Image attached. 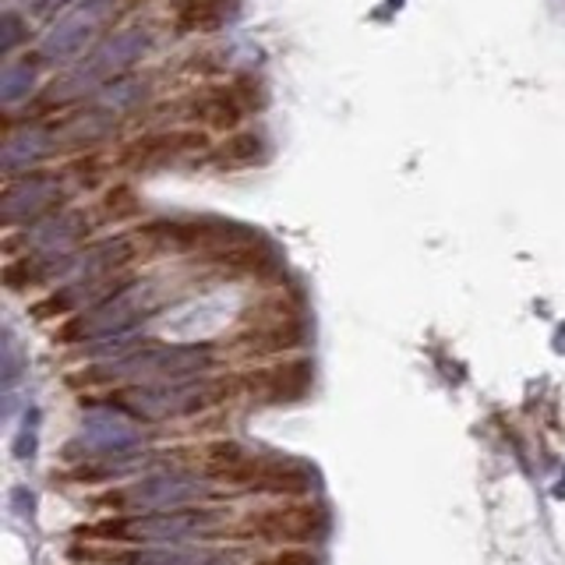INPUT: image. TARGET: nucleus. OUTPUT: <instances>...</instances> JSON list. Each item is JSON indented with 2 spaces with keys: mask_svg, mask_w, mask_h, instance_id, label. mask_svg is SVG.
<instances>
[{
  "mask_svg": "<svg viewBox=\"0 0 565 565\" xmlns=\"http://www.w3.org/2000/svg\"><path fill=\"white\" fill-rule=\"evenodd\" d=\"M226 393L220 379H188V382H149V385H124L106 396V411L135 417V420H173L191 417L199 411L216 406Z\"/></svg>",
  "mask_w": 565,
  "mask_h": 565,
  "instance_id": "f03ea898",
  "label": "nucleus"
},
{
  "mask_svg": "<svg viewBox=\"0 0 565 565\" xmlns=\"http://www.w3.org/2000/svg\"><path fill=\"white\" fill-rule=\"evenodd\" d=\"M61 199V181L46 173H32L14 181L4 194V223H25V220H40L43 212Z\"/></svg>",
  "mask_w": 565,
  "mask_h": 565,
  "instance_id": "9d476101",
  "label": "nucleus"
},
{
  "mask_svg": "<svg viewBox=\"0 0 565 565\" xmlns=\"http://www.w3.org/2000/svg\"><path fill=\"white\" fill-rule=\"evenodd\" d=\"M216 494L220 488L205 481L202 473L167 470V473L141 477L131 488L106 491L96 499V505H110L114 512H173V509H191L199 502H212Z\"/></svg>",
  "mask_w": 565,
  "mask_h": 565,
  "instance_id": "7ed1b4c3",
  "label": "nucleus"
},
{
  "mask_svg": "<svg viewBox=\"0 0 565 565\" xmlns=\"http://www.w3.org/2000/svg\"><path fill=\"white\" fill-rule=\"evenodd\" d=\"M61 4H67V0H32V11L40 14V18H50Z\"/></svg>",
  "mask_w": 565,
  "mask_h": 565,
  "instance_id": "b1692460",
  "label": "nucleus"
},
{
  "mask_svg": "<svg viewBox=\"0 0 565 565\" xmlns=\"http://www.w3.org/2000/svg\"><path fill=\"white\" fill-rule=\"evenodd\" d=\"M205 138L199 131H170V135H149L138 138L128 149V163L135 167H163L188 149H202Z\"/></svg>",
  "mask_w": 565,
  "mask_h": 565,
  "instance_id": "9b49d317",
  "label": "nucleus"
},
{
  "mask_svg": "<svg viewBox=\"0 0 565 565\" xmlns=\"http://www.w3.org/2000/svg\"><path fill=\"white\" fill-rule=\"evenodd\" d=\"M53 135L50 128H40V124H29V128L8 135V146H4V173L14 177L29 167H35L40 159L53 149Z\"/></svg>",
  "mask_w": 565,
  "mask_h": 565,
  "instance_id": "f8f14e48",
  "label": "nucleus"
},
{
  "mask_svg": "<svg viewBox=\"0 0 565 565\" xmlns=\"http://www.w3.org/2000/svg\"><path fill=\"white\" fill-rule=\"evenodd\" d=\"M311 335V318L305 311H282L269 318V326L252 332V343H262V350H287L305 347Z\"/></svg>",
  "mask_w": 565,
  "mask_h": 565,
  "instance_id": "ddd939ff",
  "label": "nucleus"
},
{
  "mask_svg": "<svg viewBox=\"0 0 565 565\" xmlns=\"http://www.w3.org/2000/svg\"><path fill=\"white\" fill-rule=\"evenodd\" d=\"M199 114L212 124V128H237V124L247 117V106L237 99L234 85L223 88V93H209L199 99Z\"/></svg>",
  "mask_w": 565,
  "mask_h": 565,
  "instance_id": "dca6fc26",
  "label": "nucleus"
},
{
  "mask_svg": "<svg viewBox=\"0 0 565 565\" xmlns=\"http://www.w3.org/2000/svg\"><path fill=\"white\" fill-rule=\"evenodd\" d=\"M85 234H88L85 212H53V216H43L32 230H25V252L43 258H61L71 255V247Z\"/></svg>",
  "mask_w": 565,
  "mask_h": 565,
  "instance_id": "6e6552de",
  "label": "nucleus"
},
{
  "mask_svg": "<svg viewBox=\"0 0 565 565\" xmlns=\"http://www.w3.org/2000/svg\"><path fill=\"white\" fill-rule=\"evenodd\" d=\"M96 22H99V18L82 14V11L57 18V22L46 29L43 43H40V61L43 64H71L88 46V40H93Z\"/></svg>",
  "mask_w": 565,
  "mask_h": 565,
  "instance_id": "1a4fd4ad",
  "label": "nucleus"
},
{
  "mask_svg": "<svg viewBox=\"0 0 565 565\" xmlns=\"http://www.w3.org/2000/svg\"><path fill=\"white\" fill-rule=\"evenodd\" d=\"M40 53L35 57H25V61H14L4 67V75H0V99H4L8 106L25 99L32 93V82H35V71H40Z\"/></svg>",
  "mask_w": 565,
  "mask_h": 565,
  "instance_id": "f3484780",
  "label": "nucleus"
},
{
  "mask_svg": "<svg viewBox=\"0 0 565 565\" xmlns=\"http://www.w3.org/2000/svg\"><path fill=\"white\" fill-rule=\"evenodd\" d=\"M78 565H241V552L199 544H67Z\"/></svg>",
  "mask_w": 565,
  "mask_h": 565,
  "instance_id": "39448f33",
  "label": "nucleus"
},
{
  "mask_svg": "<svg viewBox=\"0 0 565 565\" xmlns=\"http://www.w3.org/2000/svg\"><path fill=\"white\" fill-rule=\"evenodd\" d=\"M110 8H114V0H78V11L93 18H103Z\"/></svg>",
  "mask_w": 565,
  "mask_h": 565,
  "instance_id": "5701e85b",
  "label": "nucleus"
},
{
  "mask_svg": "<svg viewBox=\"0 0 565 565\" xmlns=\"http://www.w3.org/2000/svg\"><path fill=\"white\" fill-rule=\"evenodd\" d=\"M156 308V290L149 282H138L128 294H120L106 305L82 311L78 318H64L53 332L57 343H78V347H93L103 340H114V335H128L138 332V326H146V315Z\"/></svg>",
  "mask_w": 565,
  "mask_h": 565,
  "instance_id": "20e7f679",
  "label": "nucleus"
},
{
  "mask_svg": "<svg viewBox=\"0 0 565 565\" xmlns=\"http://www.w3.org/2000/svg\"><path fill=\"white\" fill-rule=\"evenodd\" d=\"M0 29H4V32H0V50L11 53V50H14V43L25 35V29H22V18H18L14 11H4V18H0Z\"/></svg>",
  "mask_w": 565,
  "mask_h": 565,
  "instance_id": "4be33fe9",
  "label": "nucleus"
},
{
  "mask_svg": "<svg viewBox=\"0 0 565 565\" xmlns=\"http://www.w3.org/2000/svg\"><path fill=\"white\" fill-rule=\"evenodd\" d=\"M138 99H146V82H138V78H114L110 85L99 88L96 106H99V110L117 117L124 110H131Z\"/></svg>",
  "mask_w": 565,
  "mask_h": 565,
  "instance_id": "a211bd4d",
  "label": "nucleus"
},
{
  "mask_svg": "<svg viewBox=\"0 0 565 565\" xmlns=\"http://www.w3.org/2000/svg\"><path fill=\"white\" fill-rule=\"evenodd\" d=\"M220 361V353L202 343L167 347V343H141L138 350L114 361H93L82 371L85 382H114V379H146L149 382H188L202 379Z\"/></svg>",
  "mask_w": 565,
  "mask_h": 565,
  "instance_id": "f257e3e1",
  "label": "nucleus"
},
{
  "mask_svg": "<svg viewBox=\"0 0 565 565\" xmlns=\"http://www.w3.org/2000/svg\"><path fill=\"white\" fill-rule=\"evenodd\" d=\"M311 382L315 364L308 358H290L247 379V393L258 406H294L311 393Z\"/></svg>",
  "mask_w": 565,
  "mask_h": 565,
  "instance_id": "0eeeda50",
  "label": "nucleus"
},
{
  "mask_svg": "<svg viewBox=\"0 0 565 565\" xmlns=\"http://www.w3.org/2000/svg\"><path fill=\"white\" fill-rule=\"evenodd\" d=\"M255 565H326V558L315 547H282L276 555H265Z\"/></svg>",
  "mask_w": 565,
  "mask_h": 565,
  "instance_id": "aec40b11",
  "label": "nucleus"
},
{
  "mask_svg": "<svg viewBox=\"0 0 565 565\" xmlns=\"http://www.w3.org/2000/svg\"><path fill=\"white\" fill-rule=\"evenodd\" d=\"M135 212H138V199L131 188H114L106 194V216L124 220V216H135Z\"/></svg>",
  "mask_w": 565,
  "mask_h": 565,
  "instance_id": "412c9836",
  "label": "nucleus"
},
{
  "mask_svg": "<svg viewBox=\"0 0 565 565\" xmlns=\"http://www.w3.org/2000/svg\"><path fill=\"white\" fill-rule=\"evenodd\" d=\"M332 530V516L326 505H290V509H265L247 520L244 534L255 541H290V544H318Z\"/></svg>",
  "mask_w": 565,
  "mask_h": 565,
  "instance_id": "423d86ee",
  "label": "nucleus"
},
{
  "mask_svg": "<svg viewBox=\"0 0 565 565\" xmlns=\"http://www.w3.org/2000/svg\"><path fill=\"white\" fill-rule=\"evenodd\" d=\"M220 156H223L226 167H255L265 159V138L255 131H241L226 141V146L220 149Z\"/></svg>",
  "mask_w": 565,
  "mask_h": 565,
  "instance_id": "6ab92c4d",
  "label": "nucleus"
},
{
  "mask_svg": "<svg viewBox=\"0 0 565 565\" xmlns=\"http://www.w3.org/2000/svg\"><path fill=\"white\" fill-rule=\"evenodd\" d=\"M226 22V0H181L173 11L177 32H216Z\"/></svg>",
  "mask_w": 565,
  "mask_h": 565,
  "instance_id": "4468645a",
  "label": "nucleus"
},
{
  "mask_svg": "<svg viewBox=\"0 0 565 565\" xmlns=\"http://www.w3.org/2000/svg\"><path fill=\"white\" fill-rule=\"evenodd\" d=\"M82 441H88V449L96 452H110V449H131L141 441L138 431H131L128 424H106V414H93L88 417V428L82 431Z\"/></svg>",
  "mask_w": 565,
  "mask_h": 565,
  "instance_id": "2eb2a0df",
  "label": "nucleus"
}]
</instances>
